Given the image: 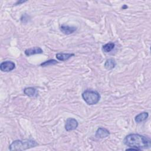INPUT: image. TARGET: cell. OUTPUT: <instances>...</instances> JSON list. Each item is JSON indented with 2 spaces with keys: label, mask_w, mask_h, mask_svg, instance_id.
<instances>
[{
  "label": "cell",
  "mask_w": 151,
  "mask_h": 151,
  "mask_svg": "<svg viewBox=\"0 0 151 151\" xmlns=\"http://www.w3.org/2000/svg\"><path fill=\"white\" fill-rule=\"evenodd\" d=\"M123 143L126 146L137 149L140 150L142 149H148L151 146V140L149 137L139 134H129L125 137Z\"/></svg>",
  "instance_id": "obj_1"
},
{
  "label": "cell",
  "mask_w": 151,
  "mask_h": 151,
  "mask_svg": "<svg viewBox=\"0 0 151 151\" xmlns=\"http://www.w3.org/2000/svg\"><path fill=\"white\" fill-rule=\"evenodd\" d=\"M38 143L33 140H17L14 141L9 146L10 150H24L35 147Z\"/></svg>",
  "instance_id": "obj_2"
},
{
  "label": "cell",
  "mask_w": 151,
  "mask_h": 151,
  "mask_svg": "<svg viewBox=\"0 0 151 151\" xmlns=\"http://www.w3.org/2000/svg\"><path fill=\"white\" fill-rule=\"evenodd\" d=\"M82 97L87 104L94 105L99 101L100 95L96 91L87 90L82 93Z\"/></svg>",
  "instance_id": "obj_3"
},
{
  "label": "cell",
  "mask_w": 151,
  "mask_h": 151,
  "mask_svg": "<svg viewBox=\"0 0 151 151\" xmlns=\"http://www.w3.org/2000/svg\"><path fill=\"white\" fill-rule=\"evenodd\" d=\"M78 122L74 118H68L67 119L65 124V129L67 131L75 130L78 127Z\"/></svg>",
  "instance_id": "obj_4"
},
{
  "label": "cell",
  "mask_w": 151,
  "mask_h": 151,
  "mask_svg": "<svg viewBox=\"0 0 151 151\" xmlns=\"http://www.w3.org/2000/svg\"><path fill=\"white\" fill-rule=\"evenodd\" d=\"M15 68V64L11 61H6L2 62L0 65V69L3 72H9L13 70Z\"/></svg>",
  "instance_id": "obj_5"
},
{
  "label": "cell",
  "mask_w": 151,
  "mask_h": 151,
  "mask_svg": "<svg viewBox=\"0 0 151 151\" xmlns=\"http://www.w3.org/2000/svg\"><path fill=\"white\" fill-rule=\"evenodd\" d=\"M24 52L26 55L30 56L37 54H42L43 52V50L39 47H34L25 50Z\"/></svg>",
  "instance_id": "obj_6"
},
{
  "label": "cell",
  "mask_w": 151,
  "mask_h": 151,
  "mask_svg": "<svg viewBox=\"0 0 151 151\" xmlns=\"http://www.w3.org/2000/svg\"><path fill=\"white\" fill-rule=\"evenodd\" d=\"M110 134V132L106 128L99 127L96 133V136L99 138H105L109 136Z\"/></svg>",
  "instance_id": "obj_7"
},
{
  "label": "cell",
  "mask_w": 151,
  "mask_h": 151,
  "mask_svg": "<svg viewBox=\"0 0 151 151\" xmlns=\"http://www.w3.org/2000/svg\"><path fill=\"white\" fill-rule=\"evenodd\" d=\"M77 28L75 27L69 26V25H62L60 27V30L61 31L64 33V34H71L75 32L76 31Z\"/></svg>",
  "instance_id": "obj_8"
},
{
  "label": "cell",
  "mask_w": 151,
  "mask_h": 151,
  "mask_svg": "<svg viewBox=\"0 0 151 151\" xmlns=\"http://www.w3.org/2000/svg\"><path fill=\"white\" fill-rule=\"evenodd\" d=\"M74 54L60 52V53L56 54L55 57H56L57 59H58V60L61 61H66V60H68L69 58H70L71 57H73V56H74Z\"/></svg>",
  "instance_id": "obj_9"
},
{
  "label": "cell",
  "mask_w": 151,
  "mask_h": 151,
  "mask_svg": "<svg viewBox=\"0 0 151 151\" xmlns=\"http://www.w3.org/2000/svg\"><path fill=\"white\" fill-rule=\"evenodd\" d=\"M148 116H149V114L147 112H142L137 114L135 117L134 120L136 123H142L145 121L148 118Z\"/></svg>",
  "instance_id": "obj_10"
},
{
  "label": "cell",
  "mask_w": 151,
  "mask_h": 151,
  "mask_svg": "<svg viewBox=\"0 0 151 151\" xmlns=\"http://www.w3.org/2000/svg\"><path fill=\"white\" fill-rule=\"evenodd\" d=\"M116 65V61L113 58L107 59L104 63V67L107 70H111L115 67Z\"/></svg>",
  "instance_id": "obj_11"
},
{
  "label": "cell",
  "mask_w": 151,
  "mask_h": 151,
  "mask_svg": "<svg viewBox=\"0 0 151 151\" xmlns=\"http://www.w3.org/2000/svg\"><path fill=\"white\" fill-rule=\"evenodd\" d=\"M24 93L29 97H33L36 94L37 90L34 87H27L24 90Z\"/></svg>",
  "instance_id": "obj_12"
},
{
  "label": "cell",
  "mask_w": 151,
  "mask_h": 151,
  "mask_svg": "<svg viewBox=\"0 0 151 151\" xmlns=\"http://www.w3.org/2000/svg\"><path fill=\"white\" fill-rule=\"evenodd\" d=\"M114 46H115V44L113 42H108V43L106 44L105 45H104L103 46L102 49L105 52H109L111 51L114 48Z\"/></svg>",
  "instance_id": "obj_13"
},
{
  "label": "cell",
  "mask_w": 151,
  "mask_h": 151,
  "mask_svg": "<svg viewBox=\"0 0 151 151\" xmlns=\"http://www.w3.org/2000/svg\"><path fill=\"white\" fill-rule=\"evenodd\" d=\"M58 63V61H57L55 60H49L48 61H46L42 63L41 64V67H46V66H48V65H54Z\"/></svg>",
  "instance_id": "obj_14"
},
{
  "label": "cell",
  "mask_w": 151,
  "mask_h": 151,
  "mask_svg": "<svg viewBox=\"0 0 151 151\" xmlns=\"http://www.w3.org/2000/svg\"><path fill=\"white\" fill-rule=\"evenodd\" d=\"M25 1H18L17 3H16V4H21V3H24V2H25Z\"/></svg>",
  "instance_id": "obj_15"
}]
</instances>
